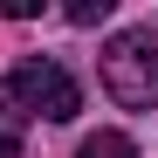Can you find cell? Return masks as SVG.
Returning a JSON list of instances; mask_svg holds the SVG:
<instances>
[{"label":"cell","instance_id":"6da1fadb","mask_svg":"<svg viewBox=\"0 0 158 158\" xmlns=\"http://www.w3.org/2000/svg\"><path fill=\"white\" fill-rule=\"evenodd\" d=\"M0 110L14 117H41V124H69L76 110H83V89H76V76L62 62H14L7 76H0Z\"/></svg>","mask_w":158,"mask_h":158},{"label":"cell","instance_id":"7a4b0ae2","mask_svg":"<svg viewBox=\"0 0 158 158\" xmlns=\"http://www.w3.org/2000/svg\"><path fill=\"white\" fill-rule=\"evenodd\" d=\"M103 89L124 110H158V28H124L103 48Z\"/></svg>","mask_w":158,"mask_h":158},{"label":"cell","instance_id":"3957f363","mask_svg":"<svg viewBox=\"0 0 158 158\" xmlns=\"http://www.w3.org/2000/svg\"><path fill=\"white\" fill-rule=\"evenodd\" d=\"M76 158H138V144H131L124 131H89V138L76 144Z\"/></svg>","mask_w":158,"mask_h":158},{"label":"cell","instance_id":"277c9868","mask_svg":"<svg viewBox=\"0 0 158 158\" xmlns=\"http://www.w3.org/2000/svg\"><path fill=\"white\" fill-rule=\"evenodd\" d=\"M103 14H110V0H69V21H76V28H96Z\"/></svg>","mask_w":158,"mask_h":158},{"label":"cell","instance_id":"5b68a950","mask_svg":"<svg viewBox=\"0 0 158 158\" xmlns=\"http://www.w3.org/2000/svg\"><path fill=\"white\" fill-rule=\"evenodd\" d=\"M0 14H7V21H35V14H41V0H0Z\"/></svg>","mask_w":158,"mask_h":158},{"label":"cell","instance_id":"8992f818","mask_svg":"<svg viewBox=\"0 0 158 158\" xmlns=\"http://www.w3.org/2000/svg\"><path fill=\"white\" fill-rule=\"evenodd\" d=\"M0 158H21V144H14V131H0Z\"/></svg>","mask_w":158,"mask_h":158}]
</instances>
